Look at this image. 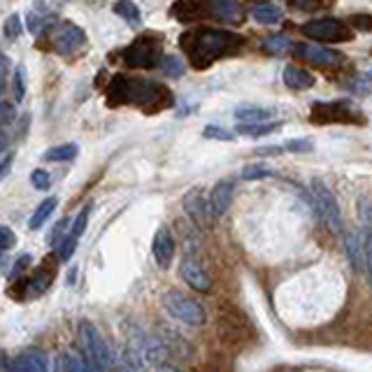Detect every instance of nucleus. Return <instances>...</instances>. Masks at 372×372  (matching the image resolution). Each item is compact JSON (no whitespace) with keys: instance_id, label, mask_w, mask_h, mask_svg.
Here are the masks:
<instances>
[{"instance_id":"12","label":"nucleus","mask_w":372,"mask_h":372,"mask_svg":"<svg viewBox=\"0 0 372 372\" xmlns=\"http://www.w3.org/2000/svg\"><path fill=\"white\" fill-rule=\"evenodd\" d=\"M89 216H91V205H86L79 209V214L75 219V223H72V228L70 233L65 235V240L61 244H58V252H56V256L58 261H70L72 259V254H75V247H77V240L84 235V230H86V226H89Z\"/></svg>"},{"instance_id":"7","label":"nucleus","mask_w":372,"mask_h":372,"mask_svg":"<svg viewBox=\"0 0 372 372\" xmlns=\"http://www.w3.org/2000/svg\"><path fill=\"white\" fill-rule=\"evenodd\" d=\"M312 195H315L321 214L326 216L328 228L335 235H342L345 233V221H342V209L338 205V200H335V193L331 191V186L324 179H312Z\"/></svg>"},{"instance_id":"32","label":"nucleus","mask_w":372,"mask_h":372,"mask_svg":"<svg viewBox=\"0 0 372 372\" xmlns=\"http://www.w3.org/2000/svg\"><path fill=\"white\" fill-rule=\"evenodd\" d=\"M12 86H14V100H17V103H21V100H24V96H26V68H24V65H17V68H14V82H12Z\"/></svg>"},{"instance_id":"25","label":"nucleus","mask_w":372,"mask_h":372,"mask_svg":"<svg viewBox=\"0 0 372 372\" xmlns=\"http://www.w3.org/2000/svg\"><path fill=\"white\" fill-rule=\"evenodd\" d=\"M56 205H58V200H56V198H47V200H42L40 205H38V209H35V212H33V216H31V221H28V226H31L33 230H40L42 226H45L47 219L54 214Z\"/></svg>"},{"instance_id":"31","label":"nucleus","mask_w":372,"mask_h":372,"mask_svg":"<svg viewBox=\"0 0 372 372\" xmlns=\"http://www.w3.org/2000/svg\"><path fill=\"white\" fill-rule=\"evenodd\" d=\"M363 228V256H366L368 280L372 284V226H361Z\"/></svg>"},{"instance_id":"11","label":"nucleus","mask_w":372,"mask_h":372,"mask_svg":"<svg viewBox=\"0 0 372 372\" xmlns=\"http://www.w3.org/2000/svg\"><path fill=\"white\" fill-rule=\"evenodd\" d=\"M294 52L298 58H303V61H310L315 65H321V68H335V65H340L345 61V56L340 52H333V49H326V47H317V45H308V42H303V45H296Z\"/></svg>"},{"instance_id":"36","label":"nucleus","mask_w":372,"mask_h":372,"mask_svg":"<svg viewBox=\"0 0 372 372\" xmlns=\"http://www.w3.org/2000/svg\"><path fill=\"white\" fill-rule=\"evenodd\" d=\"M12 247H17V235H14L12 228L0 226V252H10Z\"/></svg>"},{"instance_id":"24","label":"nucleus","mask_w":372,"mask_h":372,"mask_svg":"<svg viewBox=\"0 0 372 372\" xmlns=\"http://www.w3.org/2000/svg\"><path fill=\"white\" fill-rule=\"evenodd\" d=\"M52 282H54V268H40L38 273L28 280V289H31L33 296H40L49 289Z\"/></svg>"},{"instance_id":"8","label":"nucleus","mask_w":372,"mask_h":372,"mask_svg":"<svg viewBox=\"0 0 372 372\" xmlns=\"http://www.w3.org/2000/svg\"><path fill=\"white\" fill-rule=\"evenodd\" d=\"M315 123H361V114L359 109H354L347 100H340V103H315L312 107V116Z\"/></svg>"},{"instance_id":"9","label":"nucleus","mask_w":372,"mask_h":372,"mask_svg":"<svg viewBox=\"0 0 372 372\" xmlns=\"http://www.w3.org/2000/svg\"><path fill=\"white\" fill-rule=\"evenodd\" d=\"M181 205H184V212L191 216V221L198 226V228H209L212 226V207H209V198L205 195L202 188H191L184 198H181Z\"/></svg>"},{"instance_id":"19","label":"nucleus","mask_w":372,"mask_h":372,"mask_svg":"<svg viewBox=\"0 0 372 372\" xmlns=\"http://www.w3.org/2000/svg\"><path fill=\"white\" fill-rule=\"evenodd\" d=\"M284 84L294 91H305L315 86V77H312L308 70L298 68V65H287V68H284Z\"/></svg>"},{"instance_id":"30","label":"nucleus","mask_w":372,"mask_h":372,"mask_svg":"<svg viewBox=\"0 0 372 372\" xmlns=\"http://www.w3.org/2000/svg\"><path fill=\"white\" fill-rule=\"evenodd\" d=\"M21 33H24V21H21L19 14H10V17L5 19V24H3V35L7 40L14 42Z\"/></svg>"},{"instance_id":"1","label":"nucleus","mask_w":372,"mask_h":372,"mask_svg":"<svg viewBox=\"0 0 372 372\" xmlns=\"http://www.w3.org/2000/svg\"><path fill=\"white\" fill-rule=\"evenodd\" d=\"M242 45H244V38L209 26L193 28V31H188L179 38V47L184 49V54L188 56V61H191L195 70L209 68L216 58L235 54Z\"/></svg>"},{"instance_id":"15","label":"nucleus","mask_w":372,"mask_h":372,"mask_svg":"<svg viewBox=\"0 0 372 372\" xmlns=\"http://www.w3.org/2000/svg\"><path fill=\"white\" fill-rule=\"evenodd\" d=\"M233 193H235V184H233V179L216 181L212 193H209V207H212L214 216H223L226 212H228L230 202H233Z\"/></svg>"},{"instance_id":"2","label":"nucleus","mask_w":372,"mask_h":372,"mask_svg":"<svg viewBox=\"0 0 372 372\" xmlns=\"http://www.w3.org/2000/svg\"><path fill=\"white\" fill-rule=\"evenodd\" d=\"M105 96L109 105H137L147 112H158L172 105V93L163 84L126 75H114L109 79Z\"/></svg>"},{"instance_id":"3","label":"nucleus","mask_w":372,"mask_h":372,"mask_svg":"<svg viewBox=\"0 0 372 372\" xmlns=\"http://www.w3.org/2000/svg\"><path fill=\"white\" fill-rule=\"evenodd\" d=\"M121 58L128 68H137V70L158 68L160 58H163V38L158 33H144L123 49Z\"/></svg>"},{"instance_id":"28","label":"nucleus","mask_w":372,"mask_h":372,"mask_svg":"<svg viewBox=\"0 0 372 372\" xmlns=\"http://www.w3.org/2000/svg\"><path fill=\"white\" fill-rule=\"evenodd\" d=\"M261 49L273 56L284 54L291 49V40L287 38V35H268V38H263V42H261Z\"/></svg>"},{"instance_id":"42","label":"nucleus","mask_w":372,"mask_h":372,"mask_svg":"<svg viewBox=\"0 0 372 372\" xmlns=\"http://www.w3.org/2000/svg\"><path fill=\"white\" fill-rule=\"evenodd\" d=\"M28 263H31V256H28V254H26V256H21V259L17 261V263H14V270H12V275H10V277H17V275L21 273V270H26Z\"/></svg>"},{"instance_id":"26","label":"nucleus","mask_w":372,"mask_h":372,"mask_svg":"<svg viewBox=\"0 0 372 372\" xmlns=\"http://www.w3.org/2000/svg\"><path fill=\"white\" fill-rule=\"evenodd\" d=\"M282 123H240L237 126V133L240 135H247V137H263L275 133V130H280Z\"/></svg>"},{"instance_id":"43","label":"nucleus","mask_w":372,"mask_h":372,"mask_svg":"<svg viewBox=\"0 0 372 372\" xmlns=\"http://www.w3.org/2000/svg\"><path fill=\"white\" fill-rule=\"evenodd\" d=\"M284 151V147H263V149H259V154L261 156H280Z\"/></svg>"},{"instance_id":"14","label":"nucleus","mask_w":372,"mask_h":372,"mask_svg":"<svg viewBox=\"0 0 372 372\" xmlns=\"http://www.w3.org/2000/svg\"><path fill=\"white\" fill-rule=\"evenodd\" d=\"M174 237L167 226H160L154 235V242H151V252H154V259L160 268H170L172 259H174Z\"/></svg>"},{"instance_id":"33","label":"nucleus","mask_w":372,"mask_h":372,"mask_svg":"<svg viewBox=\"0 0 372 372\" xmlns=\"http://www.w3.org/2000/svg\"><path fill=\"white\" fill-rule=\"evenodd\" d=\"M266 177H275L273 170H268L263 165H244L242 167V179H266Z\"/></svg>"},{"instance_id":"17","label":"nucleus","mask_w":372,"mask_h":372,"mask_svg":"<svg viewBox=\"0 0 372 372\" xmlns=\"http://www.w3.org/2000/svg\"><path fill=\"white\" fill-rule=\"evenodd\" d=\"M207 7L200 3V0H179L170 7V14L177 21H195L200 17H205Z\"/></svg>"},{"instance_id":"45","label":"nucleus","mask_w":372,"mask_h":372,"mask_svg":"<svg viewBox=\"0 0 372 372\" xmlns=\"http://www.w3.org/2000/svg\"><path fill=\"white\" fill-rule=\"evenodd\" d=\"M5 144H7V135H5V130H3V126H0V151L5 149Z\"/></svg>"},{"instance_id":"38","label":"nucleus","mask_w":372,"mask_h":372,"mask_svg":"<svg viewBox=\"0 0 372 372\" xmlns=\"http://www.w3.org/2000/svg\"><path fill=\"white\" fill-rule=\"evenodd\" d=\"M14 116H17L14 107L10 103H5V100H0V126H7V123H12Z\"/></svg>"},{"instance_id":"10","label":"nucleus","mask_w":372,"mask_h":372,"mask_svg":"<svg viewBox=\"0 0 372 372\" xmlns=\"http://www.w3.org/2000/svg\"><path fill=\"white\" fill-rule=\"evenodd\" d=\"M54 49L61 56H70V54H75L79 47L86 42V33H84V28H79L75 24H63L58 31L54 33Z\"/></svg>"},{"instance_id":"6","label":"nucleus","mask_w":372,"mask_h":372,"mask_svg":"<svg viewBox=\"0 0 372 372\" xmlns=\"http://www.w3.org/2000/svg\"><path fill=\"white\" fill-rule=\"evenodd\" d=\"M301 33L305 38H315L321 42H349L354 40V33L352 28H349L345 21L340 19H315V21H308V24L301 26Z\"/></svg>"},{"instance_id":"41","label":"nucleus","mask_w":372,"mask_h":372,"mask_svg":"<svg viewBox=\"0 0 372 372\" xmlns=\"http://www.w3.org/2000/svg\"><path fill=\"white\" fill-rule=\"evenodd\" d=\"M12 163H14V154H12V151H7L5 158H0V179H3L7 172H10Z\"/></svg>"},{"instance_id":"5","label":"nucleus","mask_w":372,"mask_h":372,"mask_svg":"<svg viewBox=\"0 0 372 372\" xmlns=\"http://www.w3.org/2000/svg\"><path fill=\"white\" fill-rule=\"evenodd\" d=\"M163 308L172 319L181 321L186 326H202L207 321L205 310L198 301L188 298L179 291H165L163 294Z\"/></svg>"},{"instance_id":"46","label":"nucleus","mask_w":372,"mask_h":372,"mask_svg":"<svg viewBox=\"0 0 372 372\" xmlns=\"http://www.w3.org/2000/svg\"><path fill=\"white\" fill-rule=\"evenodd\" d=\"M156 372H181L179 368H172V366H160Z\"/></svg>"},{"instance_id":"29","label":"nucleus","mask_w":372,"mask_h":372,"mask_svg":"<svg viewBox=\"0 0 372 372\" xmlns=\"http://www.w3.org/2000/svg\"><path fill=\"white\" fill-rule=\"evenodd\" d=\"M158 68L163 70L167 77H181V75H184V63H181L179 56H172V54L160 58Z\"/></svg>"},{"instance_id":"21","label":"nucleus","mask_w":372,"mask_h":372,"mask_svg":"<svg viewBox=\"0 0 372 372\" xmlns=\"http://www.w3.org/2000/svg\"><path fill=\"white\" fill-rule=\"evenodd\" d=\"M342 244H345V254H347L352 268L356 270V273H361L363 266H366V256H363V242H359V237H356L354 233H342Z\"/></svg>"},{"instance_id":"16","label":"nucleus","mask_w":372,"mask_h":372,"mask_svg":"<svg viewBox=\"0 0 372 372\" xmlns=\"http://www.w3.org/2000/svg\"><path fill=\"white\" fill-rule=\"evenodd\" d=\"M10 372H49V368L40 352H26L10 363Z\"/></svg>"},{"instance_id":"37","label":"nucleus","mask_w":372,"mask_h":372,"mask_svg":"<svg viewBox=\"0 0 372 372\" xmlns=\"http://www.w3.org/2000/svg\"><path fill=\"white\" fill-rule=\"evenodd\" d=\"M202 135L207 137V140H221V142H230L233 133H228V130H223V128H219V126H207L205 130H202Z\"/></svg>"},{"instance_id":"20","label":"nucleus","mask_w":372,"mask_h":372,"mask_svg":"<svg viewBox=\"0 0 372 372\" xmlns=\"http://www.w3.org/2000/svg\"><path fill=\"white\" fill-rule=\"evenodd\" d=\"M235 119L240 123H268L275 116L273 109L268 107H259V105H240L235 107Z\"/></svg>"},{"instance_id":"35","label":"nucleus","mask_w":372,"mask_h":372,"mask_svg":"<svg viewBox=\"0 0 372 372\" xmlns=\"http://www.w3.org/2000/svg\"><path fill=\"white\" fill-rule=\"evenodd\" d=\"M65 372H91V370L86 366L84 356L65 354Z\"/></svg>"},{"instance_id":"39","label":"nucleus","mask_w":372,"mask_h":372,"mask_svg":"<svg viewBox=\"0 0 372 372\" xmlns=\"http://www.w3.org/2000/svg\"><path fill=\"white\" fill-rule=\"evenodd\" d=\"M352 24L359 31H372V17H368V14H356V17H352Z\"/></svg>"},{"instance_id":"22","label":"nucleus","mask_w":372,"mask_h":372,"mask_svg":"<svg viewBox=\"0 0 372 372\" xmlns=\"http://www.w3.org/2000/svg\"><path fill=\"white\" fill-rule=\"evenodd\" d=\"M252 17L256 19L259 24H263V26H275V24H280V21H282L284 12H282V7L275 5V3H261V5H256L252 10Z\"/></svg>"},{"instance_id":"44","label":"nucleus","mask_w":372,"mask_h":372,"mask_svg":"<svg viewBox=\"0 0 372 372\" xmlns=\"http://www.w3.org/2000/svg\"><path fill=\"white\" fill-rule=\"evenodd\" d=\"M5 72H7V58L0 54V91H3V86H5Z\"/></svg>"},{"instance_id":"23","label":"nucleus","mask_w":372,"mask_h":372,"mask_svg":"<svg viewBox=\"0 0 372 372\" xmlns=\"http://www.w3.org/2000/svg\"><path fill=\"white\" fill-rule=\"evenodd\" d=\"M112 10H114V14H119L128 26L137 28L142 24V12L133 0H116V3L112 5Z\"/></svg>"},{"instance_id":"18","label":"nucleus","mask_w":372,"mask_h":372,"mask_svg":"<svg viewBox=\"0 0 372 372\" xmlns=\"http://www.w3.org/2000/svg\"><path fill=\"white\" fill-rule=\"evenodd\" d=\"M202 3L223 21H242V10H240L237 0H202Z\"/></svg>"},{"instance_id":"27","label":"nucleus","mask_w":372,"mask_h":372,"mask_svg":"<svg viewBox=\"0 0 372 372\" xmlns=\"http://www.w3.org/2000/svg\"><path fill=\"white\" fill-rule=\"evenodd\" d=\"M79 154V147L77 144H58V147H52L45 151V160H52V163H61V160H72Z\"/></svg>"},{"instance_id":"4","label":"nucleus","mask_w":372,"mask_h":372,"mask_svg":"<svg viewBox=\"0 0 372 372\" xmlns=\"http://www.w3.org/2000/svg\"><path fill=\"white\" fill-rule=\"evenodd\" d=\"M79 342L84 349V361L91 372H107L109 368V349L105 338L91 321L79 324Z\"/></svg>"},{"instance_id":"13","label":"nucleus","mask_w":372,"mask_h":372,"mask_svg":"<svg viewBox=\"0 0 372 372\" xmlns=\"http://www.w3.org/2000/svg\"><path fill=\"white\" fill-rule=\"evenodd\" d=\"M179 275H181V280H184L193 291H198V294H209V291H212V280H209V275L205 273V268H202L198 261L184 259L179 266Z\"/></svg>"},{"instance_id":"34","label":"nucleus","mask_w":372,"mask_h":372,"mask_svg":"<svg viewBox=\"0 0 372 372\" xmlns=\"http://www.w3.org/2000/svg\"><path fill=\"white\" fill-rule=\"evenodd\" d=\"M31 184L38 188V191H47V188L52 186V174H49L47 170H42V167H38V170H33V174H31Z\"/></svg>"},{"instance_id":"40","label":"nucleus","mask_w":372,"mask_h":372,"mask_svg":"<svg viewBox=\"0 0 372 372\" xmlns=\"http://www.w3.org/2000/svg\"><path fill=\"white\" fill-rule=\"evenodd\" d=\"M284 149H287V151H301V154H303V151L312 149V142L310 140H291V142L284 144Z\"/></svg>"}]
</instances>
